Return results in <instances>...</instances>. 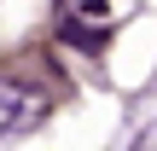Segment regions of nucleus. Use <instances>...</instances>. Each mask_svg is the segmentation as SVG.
<instances>
[{"instance_id":"obj_1","label":"nucleus","mask_w":157,"mask_h":151,"mask_svg":"<svg viewBox=\"0 0 157 151\" xmlns=\"http://www.w3.org/2000/svg\"><path fill=\"white\" fill-rule=\"evenodd\" d=\"M47 111H52V99H47L41 81H29V76H0V145L29 140V134L47 122Z\"/></svg>"}]
</instances>
